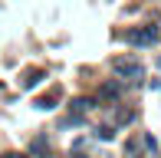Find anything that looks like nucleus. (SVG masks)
<instances>
[{
    "label": "nucleus",
    "instance_id": "1",
    "mask_svg": "<svg viewBox=\"0 0 161 158\" xmlns=\"http://www.w3.org/2000/svg\"><path fill=\"white\" fill-rule=\"evenodd\" d=\"M112 73L122 76V79H128V82H142L145 79V66H142L138 56H115L112 59Z\"/></svg>",
    "mask_w": 161,
    "mask_h": 158
},
{
    "label": "nucleus",
    "instance_id": "2",
    "mask_svg": "<svg viewBox=\"0 0 161 158\" xmlns=\"http://www.w3.org/2000/svg\"><path fill=\"white\" fill-rule=\"evenodd\" d=\"M158 37H161V30H158L155 23L135 26V30H128V33H125V40L131 43V46H155V43H158Z\"/></svg>",
    "mask_w": 161,
    "mask_h": 158
},
{
    "label": "nucleus",
    "instance_id": "3",
    "mask_svg": "<svg viewBox=\"0 0 161 158\" xmlns=\"http://www.w3.org/2000/svg\"><path fill=\"white\" fill-rule=\"evenodd\" d=\"M59 99H63V89H49L46 96H36V99H33V105H36V109H43V112H46V109H53V105L59 102Z\"/></svg>",
    "mask_w": 161,
    "mask_h": 158
},
{
    "label": "nucleus",
    "instance_id": "4",
    "mask_svg": "<svg viewBox=\"0 0 161 158\" xmlns=\"http://www.w3.org/2000/svg\"><path fill=\"white\" fill-rule=\"evenodd\" d=\"M36 82H43V69H26L23 79H20V86H23V89H33Z\"/></svg>",
    "mask_w": 161,
    "mask_h": 158
},
{
    "label": "nucleus",
    "instance_id": "5",
    "mask_svg": "<svg viewBox=\"0 0 161 158\" xmlns=\"http://www.w3.org/2000/svg\"><path fill=\"white\" fill-rule=\"evenodd\" d=\"M119 96H122V86H119V82H105V86L99 89V99H112V102H115Z\"/></svg>",
    "mask_w": 161,
    "mask_h": 158
},
{
    "label": "nucleus",
    "instance_id": "6",
    "mask_svg": "<svg viewBox=\"0 0 161 158\" xmlns=\"http://www.w3.org/2000/svg\"><path fill=\"white\" fill-rule=\"evenodd\" d=\"M89 109H92V99H82V96L72 99V116H86Z\"/></svg>",
    "mask_w": 161,
    "mask_h": 158
},
{
    "label": "nucleus",
    "instance_id": "7",
    "mask_svg": "<svg viewBox=\"0 0 161 158\" xmlns=\"http://www.w3.org/2000/svg\"><path fill=\"white\" fill-rule=\"evenodd\" d=\"M96 132H99V138H105V142H108V138H115V125H99Z\"/></svg>",
    "mask_w": 161,
    "mask_h": 158
},
{
    "label": "nucleus",
    "instance_id": "8",
    "mask_svg": "<svg viewBox=\"0 0 161 158\" xmlns=\"http://www.w3.org/2000/svg\"><path fill=\"white\" fill-rule=\"evenodd\" d=\"M0 158H30V155H23V152H3Z\"/></svg>",
    "mask_w": 161,
    "mask_h": 158
},
{
    "label": "nucleus",
    "instance_id": "9",
    "mask_svg": "<svg viewBox=\"0 0 161 158\" xmlns=\"http://www.w3.org/2000/svg\"><path fill=\"white\" fill-rule=\"evenodd\" d=\"M151 86H155V89H161V82H151Z\"/></svg>",
    "mask_w": 161,
    "mask_h": 158
},
{
    "label": "nucleus",
    "instance_id": "10",
    "mask_svg": "<svg viewBox=\"0 0 161 158\" xmlns=\"http://www.w3.org/2000/svg\"><path fill=\"white\" fill-rule=\"evenodd\" d=\"M158 66H161V56H158Z\"/></svg>",
    "mask_w": 161,
    "mask_h": 158
}]
</instances>
